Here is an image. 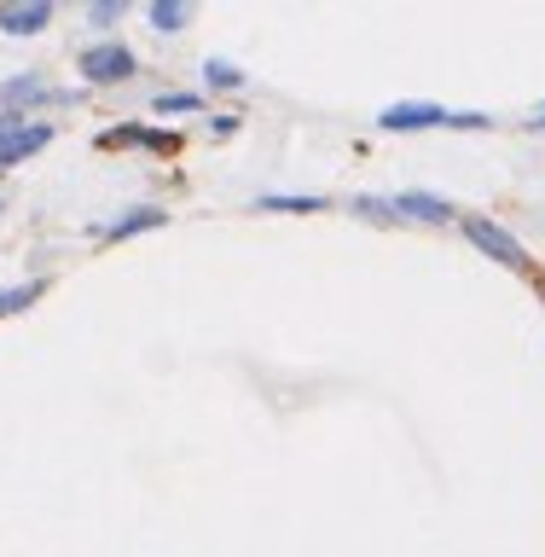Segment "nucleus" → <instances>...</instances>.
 <instances>
[{
  "instance_id": "f257e3e1",
  "label": "nucleus",
  "mask_w": 545,
  "mask_h": 557,
  "mask_svg": "<svg viewBox=\"0 0 545 557\" xmlns=\"http://www.w3.org/2000/svg\"><path fill=\"white\" fill-rule=\"evenodd\" d=\"M465 233H470V244H476L482 256H494L499 268H511V273H529V250L505 233V226H494V221H482V215H470L465 221Z\"/></svg>"
},
{
  "instance_id": "f03ea898",
  "label": "nucleus",
  "mask_w": 545,
  "mask_h": 557,
  "mask_svg": "<svg viewBox=\"0 0 545 557\" xmlns=\"http://www.w3.org/2000/svg\"><path fill=\"white\" fill-rule=\"evenodd\" d=\"M82 76H87V82H99V87L128 82V76H134V52L122 47V41H99V47H87V52H82Z\"/></svg>"
},
{
  "instance_id": "7ed1b4c3",
  "label": "nucleus",
  "mask_w": 545,
  "mask_h": 557,
  "mask_svg": "<svg viewBox=\"0 0 545 557\" xmlns=\"http://www.w3.org/2000/svg\"><path fill=\"white\" fill-rule=\"evenodd\" d=\"M395 215H412V221L447 226V221H453V203H447V198H430V191H395Z\"/></svg>"
},
{
  "instance_id": "20e7f679",
  "label": "nucleus",
  "mask_w": 545,
  "mask_h": 557,
  "mask_svg": "<svg viewBox=\"0 0 545 557\" xmlns=\"http://www.w3.org/2000/svg\"><path fill=\"white\" fill-rule=\"evenodd\" d=\"M47 24H52L47 0H29V7H7V12H0V29H7V35H41Z\"/></svg>"
},
{
  "instance_id": "39448f33",
  "label": "nucleus",
  "mask_w": 545,
  "mask_h": 557,
  "mask_svg": "<svg viewBox=\"0 0 545 557\" xmlns=\"http://www.w3.org/2000/svg\"><path fill=\"white\" fill-rule=\"evenodd\" d=\"M447 111L442 104H389L383 111V128H442Z\"/></svg>"
},
{
  "instance_id": "423d86ee",
  "label": "nucleus",
  "mask_w": 545,
  "mask_h": 557,
  "mask_svg": "<svg viewBox=\"0 0 545 557\" xmlns=\"http://www.w3.org/2000/svg\"><path fill=\"white\" fill-rule=\"evenodd\" d=\"M122 139H139V146H151V151H174L181 139L174 134H157V128H139V122H122V128H111L99 139V146H122Z\"/></svg>"
},
{
  "instance_id": "0eeeda50",
  "label": "nucleus",
  "mask_w": 545,
  "mask_h": 557,
  "mask_svg": "<svg viewBox=\"0 0 545 557\" xmlns=\"http://www.w3.org/2000/svg\"><path fill=\"white\" fill-rule=\"evenodd\" d=\"M146 226H163V209H128L122 221L104 226V238H128V233H146Z\"/></svg>"
},
{
  "instance_id": "6e6552de",
  "label": "nucleus",
  "mask_w": 545,
  "mask_h": 557,
  "mask_svg": "<svg viewBox=\"0 0 545 557\" xmlns=\"http://www.w3.org/2000/svg\"><path fill=\"white\" fill-rule=\"evenodd\" d=\"M151 24H157V29H186V24H191V7H186V0H157V7H151Z\"/></svg>"
},
{
  "instance_id": "1a4fd4ad",
  "label": "nucleus",
  "mask_w": 545,
  "mask_h": 557,
  "mask_svg": "<svg viewBox=\"0 0 545 557\" xmlns=\"http://www.w3.org/2000/svg\"><path fill=\"white\" fill-rule=\"evenodd\" d=\"M41 290H47V285H12V290H0V313H17V308L41 302Z\"/></svg>"
},
{
  "instance_id": "9d476101",
  "label": "nucleus",
  "mask_w": 545,
  "mask_h": 557,
  "mask_svg": "<svg viewBox=\"0 0 545 557\" xmlns=\"http://www.w3.org/2000/svg\"><path fill=\"white\" fill-rule=\"evenodd\" d=\"M203 76L215 82V87H238V82H244L238 70H233V64H221V59H209V64H203Z\"/></svg>"
},
{
  "instance_id": "9b49d317",
  "label": "nucleus",
  "mask_w": 545,
  "mask_h": 557,
  "mask_svg": "<svg viewBox=\"0 0 545 557\" xmlns=\"http://www.w3.org/2000/svg\"><path fill=\"white\" fill-rule=\"evenodd\" d=\"M157 111H198V99H191V94H163V99H157Z\"/></svg>"
},
{
  "instance_id": "f8f14e48",
  "label": "nucleus",
  "mask_w": 545,
  "mask_h": 557,
  "mask_svg": "<svg viewBox=\"0 0 545 557\" xmlns=\"http://www.w3.org/2000/svg\"><path fill=\"white\" fill-rule=\"evenodd\" d=\"M268 209H320V198H261Z\"/></svg>"
},
{
  "instance_id": "ddd939ff",
  "label": "nucleus",
  "mask_w": 545,
  "mask_h": 557,
  "mask_svg": "<svg viewBox=\"0 0 545 557\" xmlns=\"http://www.w3.org/2000/svg\"><path fill=\"white\" fill-rule=\"evenodd\" d=\"M116 17H122L116 0H99V7H94V24H116Z\"/></svg>"
},
{
  "instance_id": "4468645a",
  "label": "nucleus",
  "mask_w": 545,
  "mask_h": 557,
  "mask_svg": "<svg viewBox=\"0 0 545 557\" xmlns=\"http://www.w3.org/2000/svg\"><path fill=\"white\" fill-rule=\"evenodd\" d=\"M534 122H545V104H540V111H534Z\"/></svg>"
}]
</instances>
